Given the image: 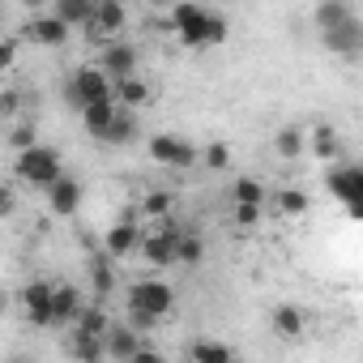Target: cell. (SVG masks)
I'll return each mask as SVG.
<instances>
[{"label": "cell", "instance_id": "cell-1", "mask_svg": "<svg viewBox=\"0 0 363 363\" xmlns=\"http://www.w3.org/2000/svg\"><path fill=\"white\" fill-rule=\"evenodd\" d=\"M171 308H175V291H171V282H162V278H137V282L128 286V295H124L128 329L141 333V337H145Z\"/></svg>", "mask_w": 363, "mask_h": 363}, {"label": "cell", "instance_id": "cell-2", "mask_svg": "<svg viewBox=\"0 0 363 363\" xmlns=\"http://www.w3.org/2000/svg\"><path fill=\"white\" fill-rule=\"evenodd\" d=\"M171 26L179 35V43L184 48H214V43H227V18L206 9V5H193V0H184V5L171 9Z\"/></svg>", "mask_w": 363, "mask_h": 363}, {"label": "cell", "instance_id": "cell-3", "mask_svg": "<svg viewBox=\"0 0 363 363\" xmlns=\"http://www.w3.org/2000/svg\"><path fill=\"white\" fill-rule=\"evenodd\" d=\"M13 171H18V179H26V184H35V189L48 193L56 179L65 175V158L52 145H30V150H22L13 158Z\"/></svg>", "mask_w": 363, "mask_h": 363}, {"label": "cell", "instance_id": "cell-4", "mask_svg": "<svg viewBox=\"0 0 363 363\" xmlns=\"http://www.w3.org/2000/svg\"><path fill=\"white\" fill-rule=\"evenodd\" d=\"M99 99H111V82H107V73L99 69V65H82V69H73V77L65 82V103L82 116L90 103H99Z\"/></svg>", "mask_w": 363, "mask_h": 363}, {"label": "cell", "instance_id": "cell-5", "mask_svg": "<svg viewBox=\"0 0 363 363\" xmlns=\"http://www.w3.org/2000/svg\"><path fill=\"white\" fill-rule=\"evenodd\" d=\"M128 26V9L120 0H94V13L86 22V35L90 39H103V43H116V35H124Z\"/></svg>", "mask_w": 363, "mask_h": 363}, {"label": "cell", "instance_id": "cell-6", "mask_svg": "<svg viewBox=\"0 0 363 363\" xmlns=\"http://www.w3.org/2000/svg\"><path fill=\"white\" fill-rule=\"evenodd\" d=\"M325 184H329V193H333L350 214H359V206H363V171H359L354 162L329 167V171H325Z\"/></svg>", "mask_w": 363, "mask_h": 363}, {"label": "cell", "instance_id": "cell-7", "mask_svg": "<svg viewBox=\"0 0 363 363\" xmlns=\"http://www.w3.org/2000/svg\"><path fill=\"white\" fill-rule=\"evenodd\" d=\"M150 158L158 167H171V171H189L197 162V150L175 133H158V137H150Z\"/></svg>", "mask_w": 363, "mask_h": 363}, {"label": "cell", "instance_id": "cell-8", "mask_svg": "<svg viewBox=\"0 0 363 363\" xmlns=\"http://www.w3.org/2000/svg\"><path fill=\"white\" fill-rule=\"evenodd\" d=\"M175 248H179V227H171V223H162V227L141 235V257L150 265H158V269L175 265Z\"/></svg>", "mask_w": 363, "mask_h": 363}, {"label": "cell", "instance_id": "cell-9", "mask_svg": "<svg viewBox=\"0 0 363 363\" xmlns=\"http://www.w3.org/2000/svg\"><path fill=\"white\" fill-rule=\"evenodd\" d=\"M141 227L133 223V218H120V223H111L107 227V235H103V257H111V261H124V257H133L137 248H141Z\"/></svg>", "mask_w": 363, "mask_h": 363}, {"label": "cell", "instance_id": "cell-10", "mask_svg": "<svg viewBox=\"0 0 363 363\" xmlns=\"http://www.w3.org/2000/svg\"><path fill=\"white\" fill-rule=\"evenodd\" d=\"M99 69L107 73V82L137 77V48H133V43H124V39L107 43V48H103V56H99Z\"/></svg>", "mask_w": 363, "mask_h": 363}, {"label": "cell", "instance_id": "cell-11", "mask_svg": "<svg viewBox=\"0 0 363 363\" xmlns=\"http://www.w3.org/2000/svg\"><path fill=\"white\" fill-rule=\"evenodd\" d=\"M22 39L35 43V48H60V43L69 39V26H65L60 18H52V13H39V18H30V22L22 26Z\"/></svg>", "mask_w": 363, "mask_h": 363}, {"label": "cell", "instance_id": "cell-12", "mask_svg": "<svg viewBox=\"0 0 363 363\" xmlns=\"http://www.w3.org/2000/svg\"><path fill=\"white\" fill-rule=\"evenodd\" d=\"M22 312L35 329H52V282H30L22 291Z\"/></svg>", "mask_w": 363, "mask_h": 363}, {"label": "cell", "instance_id": "cell-13", "mask_svg": "<svg viewBox=\"0 0 363 363\" xmlns=\"http://www.w3.org/2000/svg\"><path fill=\"white\" fill-rule=\"evenodd\" d=\"M82 308H86V299H82V291H77V286H69V282L52 286V329L73 325Z\"/></svg>", "mask_w": 363, "mask_h": 363}, {"label": "cell", "instance_id": "cell-14", "mask_svg": "<svg viewBox=\"0 0 363 363\" xmlns=\"http://www.w3.org/2000/svg\"><path fill=\"white\" fill-rule=\"evenodd\" d=\"M77 206H82V184L73 175H60L56 184L48 189V210L56 218H69V214H77Z\"/></svg>", "mask_w": 363, "mask_h": 363}, {"label": "cell", "instance_id": "cell-15", "mask_svg": "<svg viewBox=\"0 0 363 363\" xmlns=\"http://www.w3.org/2000/svg\"><path fill=\"white\" fill-rule=\"evenodd\" d=\"M320 35H325V48L329 52H342V56H359V48H363V22L359 18H346L342 26L320 30Z\"/></svg>", "mask_w": 363, "mask_h": 363}, {"label": "cell", "instance_id": "cell-16", "mask_svg": "<svg viewBox=\"0 0 363 363\" xmlns=\"http://www.w3.org/2000/svg\"><path fill=\"white\" fill-rule=\"evenodd\" d=\"M103 346H107V354H111V359L128 363V359L145 346V337H141V333H133L128 325H111V329H107V337H103Z\"/></svg>", "mask_w": 363, "mask_h": 363}, {"label": "cell", "instance_id": "cell-17", "mask_svg": "<svg viewBox=\"0 0 363 363\" xmlns=\"http://www.w3.org/2000/svg\"><path fill=\"white\" fill-rule=\"evenodd\" d=\"M274 333L286 337V342H299V337L308 333V316H303V308H295V303H278V308H274Z\"/></svg>", "mask_w": 363, "mask_h": 363}, {"label": "cell", "instance_id": "cell-18", "mask_svg": "<svg viewBox=\"0 0 363 363\" xmlns=\"http://www.w3.org/2000/svg\"><path fill=\"white\" fill-rule=\"evenodd\" d=\"M111 103L133 111V107H145L150 103V86L141 77H124V82H111Z\"/></svg>", "mask_w": 363, "mask_h": 363}, {"label": "cell", "instance_id": "cell-19", "mask_svg": "<svg viewBox=\"0 0 363 363\" xmlns=\"http://www.w3.org/2000/svg\"><path fill=\"white\" fill-rule=\"evenodd\" d=\"M189 359L193 363H235V350L227 342H218V337H193Z\"/></svg>", "mask_w": 363, "mask_h": 363}, {"label": "cell", "instance_id": "cell-20", "mask_svg": "<svg viewBox=\"0 0 363 363\" xmlns=\"http://www.w3.org/2000/svg\"><path fill=\"white\" fill-rule=\"evenodd\" d=\"M90 291H94L99 299H107V295L116 291V261L103 257V252L90 257Z\"/></svg>", "mask_w": 363, "mask_h": 363}, {"label": "cell", "instance_id": "cell-21", "mask_svg": "<svg viewBox=\"0 0 363 363\" xmlns=\"http://www.w3.org/2000/svg\"><path fill=\"white\" fill-rule=\"evenodd\" d=\"M69 354H73L77 363H103V359H107V346H103V337L73 329V337H69Z\"/></svg>", "mask_w": 363, "mask_h": 363}, {"label": "cell", "instance_id": "cell-22", "mask_svg": "<svg viewBox=\"0 0 363 363\" xmlns=\"http://www.w3.org/2000/svg\"><path fill=\"white\" fill-rule=\"evenodd\" d=\"M116 111H120V107H116L111 99H99V103H90V107L82 111V124H86V133H90V137H103V133L111 128Z\"/></svg>", "mask_w": 363, "mask_h": 363}, {"label": "cell", "instance_id": "cell-23", "mask_svg": "<svg viewBox=\"0 0 363 363\" xmlns=\"http://www.w3.org/2000/svg\"><path fill=\"white\" fill-rule=\"evenodd\" d=\"M90 13H94V0H56V5H52V18H60L69 30H73V26L86 30Z\"/></svg>", "mask_w": 363, "mask_h": 363}, {"label": "cell", "instance_id": "cell-24", "mask_svg": "<svg viewBox=\"0 0 363 363\" xmlns=\"http://www.w3.org/2000/svg\"><path fill=\"white\" fill-rule=\"evenodd\" d=\"M133 137H137V116L120 107V111H116V120H111V128H107L99 141H107V145H128Z\"/></svg>", "mask_w": 363, "mask_h": 363}, {"label": "cell", "instance_id": "cell-25", "mask_svg": "<svg viewBox=\"0 0 363 363\" xmlns=\"http://www.w3.org/2000/svg\"><path fill=\"white\" fill-rule=\"evenodd\" d=\"M231 197H235V206H265V184L261 179H252V175H240L235 184H231Z\"/></svg>", "mask_w": 363, "mask_h": 363}, {"label": "cell", "instance_id": "cell-26", "mask_svg": "<svg viewBox=\"0 0 363 363\" xmlns=\"http://www.w3.org/2000/svg\"><path fill=\"white\" fill-rule=\"evenodd\" d=\"M274 150H278L282 158H299V154L308 150V133H303V128H295V124H286V128H278Z\"/></svg>", "mask_w": 363, "mask_h": 363}, {"label": "cell", "instance_id": "cell-27", "mask_svg": "<svg viewBox=\"0 0 363 363\" xmlns=\"http://www.w3.org/2000/svg\"><path fill=\"white\" fill-rule=\"evenodd\" d=\"M346 18H354V9L346 5V0H325V5H316V26H320V30H333V26H342Z\"/></svg>", "mask_w": 363, "mask_h": 363}, {"label": "cell", "instance_id": "cell-28", "mask_svg": "<svg viewBox=\"0 0 363 363\" xmlns=\"http://www.w3.org/2000/svg\"><path fill=\"white\" fill-rule=\"evenodd\" d=\"M175 261H184V265H201V261H206V240H201L197 231H179Z\"/></svg>", "mask_w": 363, "mask_h": 363}, {"label": "cell", "instance_id": "cell-29", "mask_svg": "<svg viewBox=\"0 0 363 363\" xmlns=\"http://www.w3.org/2000/svg\"><path fill=\"white\" fill-rule=\"evenodd\" d=\"M73 325H77L82 333H94V337H107V329H111V320H107V312H103L99 303H90V308H82Z\"/></svg>", "mask_w": 363, "mask_h": 363}, {"label": "cell", "instance_id": "cell-30", "mask_svg": "<svg viewBox=\"0 0 363 363\" xmlns=\"http://www.w3.org/2000/svg\"><path fill=\"white\" fill-rule=\"evenodd\" d=\"M312 154H316L320 162H333V158H337V133H333L329 124L312 128Z\"/></svg>", "mask_w": 363, "mask_h": 363}, {"label": "cell", "instance_id": "cell-31", "mask_svg": "<svg viewBox=\"0 0 363 363\" xmlns=\"http://www.w3.org/2000/svg\"><path fill=\"white\" fill-rule=\"evenodd\" d=\"M171 206H175V197H171V193H162V189H154V193H145V197H141V214H145V218H167V214H171Z\"/></svg>", "mask_w": 363, "mask_h": 363}, {"label": "cell", "instance_id": "cell-32", "mask_svg": "<svg viewBox=\"0 0 363 363\" xmlns=\"http://www.w3.org/2000/svg\"><path fill=\"white\" fill-rule=\"evenodd\" d=\"M308 206H312V201H308V193H303V189H282V193H278V210H282L286 218L308 214Z\"/></svg>", "mask_w": 363, "mask_h": 363}, {"label": "cell", "instance_id": "cell-33", "mask_svg": "<svg viewBox=\"0 0 363 363\" xmlns=\"http://www.w3.org/2000/svg\"><path fill=\"white\" fill-rule=\"evenodd\" d=\"M9 145L22 154V150H30V145H39V133H35V124L30 120H22V124H13V133H9Z\"/></svg>", "mask_w": 363, "mask_h": 363}, {"label": "cell", "instance_id": "cell-34", "mask_svg": "<svg viewBox=\"0 0 363 363\" xmlns=\"http://www.w3.org/2000/svg\"><path fill=\"white\" fill-rule=\"evenodd\" d=\"M206 167H210V171H227V167H231V145H227V141H214V145L206 150Z\"/></svg>", "mask_w": 363, "mask_h": 363}, {"label": "cell", "instance_id": "cell-35", "mask_svg": "<svg viewBox=\"0 0 363 363\" xmlns=\"http://www.w3.org/2000/svg\"><path fill=\"white\" fill-rule=\"evenodd\" d=\"M13 210H18V193L9 184H0V218H9Z\"/></svg>", "mask_w": 363, "mask_h": 363}, {"label": "cell", "instance_id": "cell-36", "mask_svg": "<svg viewBox=\"0 0 363 363\" xmlns=\"http://www.w3.org/2000/svg\"><path fill=\"white\" fill-rule=\"evenodd\" d=\"M18 60V39H0V69H13Z\"/></svg>", "mask_w": 363, "mask_h": 363}, {"label": "cell", "instance_id": "cell-37", "mask_svg": "<svg viewBox=\"0 0 363 363\" xmlns=\"http://www.w3.org/2000/svg\"><path fill=\"white\" fill-rule=\"evenodd\" d=\"M235 223L240 227H257L261 223V210L257 206H235Z\"/></svg>", "mask_w": 363, "mask_h": 363}, {"label": "cell", "instance_id": "cell-38", "mask_svg": "<svg viewBox=\"0 0 363 363\" xmlns=\"http://www.w3.org/2000/svg\"><path fill=\"white\" fill-rule=\"evenodd\" d=\"M22 107V90H5V94H0V116H13Z\"/></svg>", "mask_w": 363, "mask_h": 363}, {"label": "cell", "instance_id": "cell-39", "mask_svg": "<svg viewBox=\"0 0 363 363\" xmlns=\"http://www.w3.org/2000/svg\"><path fill=\"white\" fill-rule=\"evenodd\" d=\"M128 363H167V359H162V350H154V346L145 342V346H141V350H137Z\"/></svg>", "mask_w": 363, "mask_h": 363}, {"label": "cell", "instance_id": "cell-40", "mask_svg": "<svg viewBox=\"0 0 363 363\" xmlns=\"http://www.w3.org/2000/svg\"><path fill=\"white\" fill-rule=\"evenodd\" d=\"M5 363H30V359H26V354H13V359H5Z\"/></svg>", "mask_w": 363, "mask_h": 363}]
</instances>
